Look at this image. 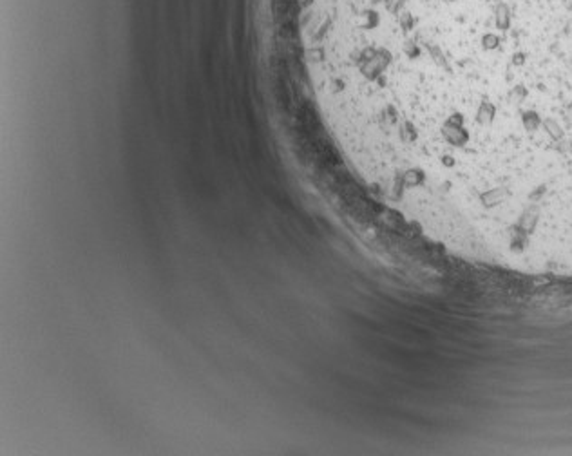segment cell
Instances as JSON below:
<instances>
[{"instance_id":"6da1fadb","label":"cell","mask_w":572,"mask_h":456,"mask_svg":"<svg viewBox=\"0 0 572 456\" xmlns=\"http://www.w3.org/2000/svg\"><path fill=\"white\" fill-rule=\"evenodd\" d=\"M494 24H496V29L500 31H507L509 26H511V13H509L507 4H498L496 10H494Z\"/></svg>"}]
</instances>
